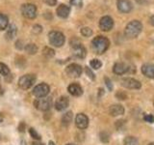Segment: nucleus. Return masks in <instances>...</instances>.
<instances>
[{
  "label": "nucleus",
  "mask_w": 154,
  "mask_h": 145,
  "mask_svg": "<svg viewBox=\"0 0 154 145\" xmlns=\"http://www.w3.org/2000/svg\"><path fill=\"white\" fill-rule=\"evenodd\" d=\"M110 46V41L104 36H96L91 41V47L96 54H103L108 50Z\"/></svg>",
  "instance_id": "obj_1"
},
{
  "label": "nucleus",
  "mask_w": 154,
  "mask_h": 145,
  "mask_svg": "<svg viewBox=\"0 0 154 145\" xmlns=\"http://www.w3.org/2000/svg\"><path fill=\"white\" fill-rule=\"evenodd\" d=\"M143 30V24L139 21H130L124 29V35L128 39L137 38Z\"/></svg>",
  "instance_id": "obj_2"
},
{
  "label": "nucleus",
  "mask_w": 154,
  "mask_h": 145,
  "mask_svg": "<svg viewBox=\"0 0 154 145\" xmlns=\"http://www.w3.org/2000/svg\"><path fill=\"white\" fill-rule=\"evenodd\" d=\"M70 47H72V50H73V55L79 59H84L87 55V51L85 47L82 45L81 42L78 39L73 38L70 41Z\"/></svg>",
  "instance_id": "obj_3"
},
{
  "label": "nucleus",
  "mask_w": 154,
  "mask_h": 145,
  "mask_svg": "<svg viewBox=\"0 0 154 145\" xmlns=\"http://www.w3.org/2000/svg\"><path fill=\"white\" fill-rule=\"evenodd\" d=\"M48 40H49V43L52 46H54L56 47H61L65 44L66 38L62 32L53 30L50 31L49 34H48Z\"/></svg>",
  "instance_id": "obj_4"
},
{
  "label": "nucleus",
  "mask_w": 154,
  "mask_h": 145,
  "mask_svg": "<svg viewBox=\"0 0 154 145\" xmlns=\"http://www.w3.org/2000/svg\"><path fill=\"white\" fill-rule=\"evenodd\" d=\"M21 14L24 18L28 19H34L37 17V7L34 4L25 3L20 8Z\"/></svg>",
  "instance_id": "obj_5"
},
{
  "label": "nucleus",
  "mask_w": 154,
  "mask_h": 145,
  "mask_svg": "<svg viewBox=\"0 0 154 145\" xmlns=\"http://www.w3.org/2000/svg\"><path fill=\"white\" fill-rule=\"evenodd\" d=\"M34 105L38 110L41 111H47L51 108L52 106V99L49 97H45V98H38L34 102Z\"/></svg>",
  "instance_id": "obj_6"
},
{
  "label": "nucleus",
  "mask_w": 154,
  "mask_h": 145,
  "mask_svg": "<svg viewBox=\"0 0 154 145\" xmlns=\"http://www.w3.org/2000/svg\"><path fill=\"white\" fill-rule=\"evenodd\" d=\"M36 82V76L35 75H24L18 79V86L21 89H29L34 85Z\"/></svg>",
  "instance_id": "obj_7"
},
{
  "label": "nucleus",
  "mask_w": 154,
  "mask_h": 145,
  "mask_svg": "<svg viewBox=\"0 0 154 145\" xmlns=\"http://www.w3.org/2000/svg\"><path fill=\"white\" fill-rule=\"evenodd\" d=\"M50 92V87L46 83H40L34 87L33 95L37 98H45Z\"/></svg>",
  "instance_id": "obj_8"
},
{
  "label": "nucleus",
  "mask_w": 154,
  "mask_h": 145,
  "mask_svg": "<svg viewBox=\"0 0 154 145\" xmlns=\"http://www.w3.org/2000/svg\"><path fill=\"white\" fill-rule=\"evenodd\" d=\"M66 72L70 77H79L83 72V69L80 65L76 64V63H72L66 68Z\"/></svg>",
  "instance_id": "obj_9"
},
{
  "label": "nucleus",
  "mask_w": 154,
  "mask_h": 145,
  "mask_svg": "<svg viewBox=\"0 0 154 145\" xmlns=\"http://www.w3.org/2000/svg\"><path fill=\"white\" fill-rule=\"evenodd\" d=\"M114 27V19L109 16H104L99 21V28L104 32L112 30Z\"/></svg>",
  "instance_id": "obj_10"
},
{
  "label": "nucleus",
  "mask_w": 154,
  "mask_h": 145,
  "mask_svg": "<svg viewBox=\"0 0 154 145\" xmlns=\"http://www.w3.org/2000/svg\"><path fill=\"white\" fill-rule=\"evenodd\" d=\"M75 125L80 130H85L89 126V118L84 113H78L75 117Z\"/></svg>",
  "instance_id": "obj_11"
},
{
  "label": "nucleus",
  "mask_w": 154,
  "mask_h": 145,
  "mask_svg": "<svg viewBox=\"0 0 154 145\" xmlns=\"http://www.w3.org/2000/svg\"><path fill=\"white\" fill-rule=\"evenodd\" d=\"M122 85L128 89H140L142 87L141 82L135 79H132V77L123 79L122 80Z\"/></svg>",
  "instance_id": "obj_12"
},
{
  "label": "nucleus",
  "mask_w": 154,
  "mask_h": 145,
  "mask_svg": "<svg viewBox=\"0 0 154 145\" xmlns=\"http://www.w3.org/2000/svg\"><path fill=\"white\" fill-rule=\"evenodd\" d=\"M117 7L119 12L124 14L131 12L133 9L131 0H117Z\"/></svg>",
  "instance_id": "obj_13"
},
{
  "label": "nucleus",
  "mask_w": 154,
  "mask_h": 145,
  "mask_svg": "<svg viewBox=\"0 0 154 145\" xmlns=\"http://www.w3.org/2000/svg\"><path fill=\"white\" fill-rule=\"evenodd\" d=\"M56 14H57V16L61 18H69V14H70V7L67 6L66 4H61L57 7Z\"/></svg>",
  "instance_id": "obj_14"
},
{
  "label": "nucleus",
  "mask_w": 154,
  "mask_h": 145,
  "mask_svg": "<svg viewBox=\"0 0 154 145\" xmlns=\"http://www.w3.org/2000/svg\"><path fill=\"white\" fill-rule=\"evenodd\" d=\"M69 105V99L65 96H62L60 98H58L56 103H55V108L58 111H63L66 108H67V106Z\"/></svg>",
  "instance_id": "obj_15"
},
{
  "label": "nucleus",
  "mask_w": 154,
  "mask_h": 145,
  "mask_svg": "<svg viewBox=\"0 0 154 145\" xmlns=\"http://www.w3.org/2000/svg\"><path fill=\"white\" fill-rule=\"evenodd\" d=\"M128 71H129V67L125 64V63H122V62L116 63L113 67V72L116 75H119V76L124 75L125 72H127Z\"/></svg>",
  "instance_id": "obj_16"
},
{
  "label": "nucleus",
  "mask_w": 154,
  "mask_h": 145,
  "mask_svg": "<svg viewBox=\"0 0 154 145\" xmlns=\"http://www.w3.org/2000/svg\"><path fill=\"white\" fill-rule=\"evenodd\" d=\"M67 91L69 92V94L74 97H80L83 94V88L78 83H71L67 87Z\"/></svg>",
  "instance_id": "obj_17"
},
{
  "label": "nucleus",
  "mask_w": 154,
  "mask_h": 145,
  "mask_svg": "<svg viewBox=\"0 0 154 145\" xmlns=\"http://www.w3.org/2000/svg\"><path fill=\"white\" fill-rule=\"evenodd\" d=\"M141 70L144 76L148 77V79H154V65L146 63L142 66Z\"/></svg>",
  "instance_id": "obj_18"
},
{
  "label": "nucleus",
  "mask_w": 154,
  "mask_h": 145,
  "mask_svg": "<svg viewBox=\"0 0 154 145\" xmlns=\"http://www.w3.org/2000/svg\"><path fill=\"white\" fill-rule=\"evenodd\" d=\"M109 113L111 116H114V117L122 115L124 113V108L122 105H113L110 106Z\"/></svg>",
  "instance_id": "obj_19"
},
{
  "label": "nucleus",
  "mask_w": 154,
  "mask_h": 145,
  "mask_svg": "<svg viewBox=\"0 0 154 145\" xmlns=\"http://www.w3.org/2000/svg\"><path fill=\"white\" fill-rule=\"evenodd\" d=\"M17 28L14 24H10L8 28L6 29V34H5V37H6V40L11 41L17 36Z\"/></svg>",
  "instance_id": "obj_20"
},
{
  "label": "nucleus",
  "mask_w": 154,
  "mask_h": 145,
  "mask_svg": "<svg viewBox=\"0 0 154 145\" xmlns=\"http://www.w3.org/2000/svg\"><path fill=\"white\" fill-rule=\"evenodd\" d=\"M72 117H73V115H72L71 111H67V112H66L64 115L62 116V124H63V126H65V127L69 126V124L71 123V121H72Z\"/></svg>",
  "instance_id": "obj_21"
},
{
  "label": "nucleus",
  "mask_w": 154,
  "mask_h": 145,
  "mask_svg": "<svg viewBox=\"0 0 154 145\" xmlns=\"http://www.w3.org/2000/svg\"><path fill=\"white\" fill-rule=\"evenodd\" d=\"M9 26V18L2 13H0V30H5Z\"/></svg>",
  "instance_id": "obj_22"
},
{
  "label": "nucleus",
  "mask_w": 154,
  "mask_h": 145,
  "mask_svg": "<svg viewBox=\"0 0 154 145\" xmlns=\"http://www.w3.org/2000/svg\"><path fill=\"white\" fill-rule=\"evenodd\" d=\"M24 50H25V51L28 53V54L34 55L38 52V47L35 45V44H28V45L24 47Z\"/></svg>",
  "instance_id": "obj_23"
},
{
  "label": "nucleus",
  "mask_w": 154,
  "mask_h": 145,
  "mask_svg": "<svg viewBox=\"0 0 154 145\" xmlns=\"http://www.w3.org/2000/svg\"><path fill=\"white\" fill-rule=\"evenodd\" d=\"M42 54L45 58H47V59H50V58H52L55 55V51L49 47H45L42 50Z\"/></svg>",
  "instance_id": "obj_24"
},
{
  "label": "nucleus",
  "mask_w": 154,
  "mask_h": 145,
  "mask_svg": "<svg viewBox=\"0 0 154 145\" xmlns=\"http://www.w3.org/2000/svg\"><path fill=\"white\" fill-rule=\"evenodd\" d=\"M10 74H11V71H10L9 67L4 63H0V75L3 76H8Z\"/></svg>",
  "instance_id": "obj_25"
},
{
  "label": "nucleus",
  "mask_w": 154,
  "mask_h": 145,
  "mask_svg": "<svg viewBox=\"0 0 154 145\" xmlns=\"http://www.w3.org/2000/svg\"><path fill=\"white\" fill-rule=\"evenodd\" d=\"M123 144L124 145H140L138 139L136 137H125L124 141H123Z\"/></svg>",
  "instance_id": "obj_26"
},
{
  "label": "nucleus",
  "mask_w": 154,
  "mask_h": 145,
  "mask_svg": "<svg viewBox=\"0 0 154 145\" xmlns=\"http://www.w3.org/2000/svg\"><path fill=\"white\" fill-rule=\"evenodd\" d=\"M90 66L94 70H98L99 68L102 66V62L98 59H91L90 61Z\"/></svg>",
  "instance_id": "obj_27"
},
{
  "label": "nucleus",
  "mask_w": 154,
  "mask_h": 145,
  "mask_svg": "<svg viewBox=\"0 0 154 145\" xmlns=\"http://www.w3.org/2000/svg\"><path fill=\"white\" fill-rule=\"evenodd\" d=\"M81 34L84 37H91L93 35V30L90 27H83L81 29Z\"/></svg>",
  "instance_id": "obj_28"
},
{
  "label": "nucleus",
  "mask_w": 154,
  "mask_h": 145,
  "mask_svg": "<svg viewBox=\"0 0 154 145\" xmlns=\"http://www.w3.org/2000/svg\"><path fill=\"white\" fill-rule=\"evenodd\" d=\"M29 134H30L31 137L34 138L35 140H38H38L41 139V135L37 133V130L34 129V128H30V129H29Z\"/></svg>",
  "instance_id": "obj_29"
},
{
  "label": "nucleus",
  "mask_w": 154,
  "mask_h": 145,
  "mask_svg": "<svg viewBox=\"0 0 154 145\" xmlns=\"http://www.w3.org/2000/svg\"><path fill=\"white\" fill-rule=\"evenodd\" d=\"M99 137H100V140L102 142H104V143L109 142V140H110V134L107 132H101L100 134H99Z\"/></svg>",
  "instance_id": "obj_30"
},
{
  "label": "nucleus",
  "mask_w": 154,
  "mask_h": 145,
  "mask_svg": "<svg viewBox=\"0 0 154 145\" xmlns=\"http://www.w3.org/2000/svg\"><path fill=\"white\" fill-rule=\"evenodd\" d=\"M42 25H40V24H35L33 27H32V32L34 33V34H40V33H42Z\"/></svg>",
  "instance_id": "obj_31"
},
{
  "label": "nucleus",
  "mask_w": 154,
  "mask_h": 145,
  "mask_svg": "<svg viewBox=\"0 0 154 145\" xmlns=\"http://www.w3.org/2000/svg\"><path fill=\"white\" fill-rule=\"evenodd\" d=\"M85 72H86V75L88 76L91 80H94V79H95V76H94V74L93 71H91L89 67H86Z\"/></svg>",
  "instance_id": "obj_32"
},
{
  "label": "nucleus",
  "mask_w": 154,
  "mask_h": 145,
  "mask_svg": "<svg viewBox=\"0 0 154 145\" xmlns=\"http://www.w3.org/2000/svg\"><path fill=\"white\" fill-rule=\"evenodd\" d=\"M143 120L146 121V122H148V123H153L154 122V116L152 114H144Z\"/></svg>",
  "instance_id": "obj_33"
},
{
  "label": "nucleus",
  "mask_w": 154,
  "mask_h": 145,
  "mask_svg": "<svg viewBox=\"0 0 154 145\" xmlns=\"http://www.w3.org/2000/svg\"><path fill=\"white\" fill-rule=\"evenodd\" d=\"M70 5L75 7H82L83 5V0H70Z\"/></svg>",
  "instance_id": "obj_34"
},
{
  "label": "nucleus",
  "mask_w": 154,
  "mask_h": 145,
  "mask_svg": "<svg viewBox=\"0 0 154 145\" xmlns=\"http://www.w3.org/2000/svg\"><path fill=\"white\" fill-rule=\"evenodd\" d=\"M116 97L119 99V100H126L127 98V95L124 93L122 91H119L117 94H116Z\"/></svg>",
  "instance_id": "obj_35"
},
{
  "label": "nucleus",
  "mask_w": 154,
  "mask_h": 145,
  "mask_svg": "<svg viewBox=\"0 0 154 145\" xmlns=\"http://www.w3.org/2000/svg\"><path fill=\"white\" fill-rule=\"evenodd\" d=\"M104 80H105V84H106V86H107V88L110 91H112L113 90V83H112V81H111L110 79H109V77H107V76L105 77Z\"/></svg>",
  "instance_id": "obj_36"
},
{
  "label": "nucleus",
  "mask_w": 154,
  "mask_h": 145,
  "mask_svg": "<svg viewBox=\"0 0 154 145\" xmlns=\"http://www.w3.org/2000/svg\"><path fill=\"white\" fill-rule=\"evenodd\" d=\"M18 132L19 133H24L25 132V123L24 122H20L18 125Z\"/></svg>",
  "instance_id": "obj_37"
},
{
  "label": "nucleus",
  "mask_w": 154,
  "mask_h": 145,
  "mask_svg": "<svg viewBox=\"0 0 154 145\" xmlns=\"http://www.w3.org/2000/svg\"><path fill=\"white\" fill-rule=\"evenodd\" d=\"M43 2L48 6H55L57 4V0H43Z\"/></svg>",
  "instance_id": "obj_38"
},
{
  "label": "nucleus",
  "mask_w": 154,
  "mask_h": 145,
  "mask_svg": "<svg viewBox=\"0 0 154 145\" xmlns=\"http://www.w3.org/2000/svg\"><path fill=\"white\" fill-rule=\"evenodd\" d=\"M16 47L17 48V50H22V48H23V43L20 40L17 41L16 42Z\"/></svg>",
  "instance_id": "obj_39"
},
{
  "label": "nucleus",
  "mask_w": 154,
  "mask_h": 145,
  "mask_svg": "<svg viewBox=\"0 0 154 145\" xmlns=\"http://www.w3.org/2000/svg\"><path fill=\"white\" fill-rule=\"evenodd\" d=\"M43 17H45V18H46V19H52V14L50 12H45L43 14Z\"/></svg>",
  "instance_id": "obj_40"
},
{
  "label": "nucleus",
  "mask_w": 154,
  "mask_h": 145,
  "mask_svg": "<svg viewBox=\"0 0 154 145\" xmlns=\"http://www.w3.org/2000/svg\"><path fill=\"white\" fill-rule=\"evenodd\" d=\"M149 1H150V0H136V2L141 5H146L149 3Z\"/></svg>",
  "instance_id": "obj_41"
},
{
  "label": "nucleus",
  "mask_w": 154,
  "mask_h": 145,
  "mask_svg": "<svg viewBox=\"0 0 154 145\" xmlns=\"http://www.w3.org/2000/svg\"><path fill=\"white\" fill-rule=\"evenodd\" d=\"M149 22H150V24L152 26H154V14L150 18V19H149Z\"/></svg>",
  "instance_id": "obj_42"
},
{
  "label": "nucleus",
  "mask_w": 154,
  "mask_h": 145,
  "mask_svg": "<svg viewBox=\"0 0 154 145\" xmlns=\"http://www.w3.org/2000/svg\"><path fill=\"white\" fill-rule=\"evenodd\" d=\"M31 145H43V144L41 143V142H38V141H34V142L31 143Z\"/></svg>",
  "instance_id": "obj_43"
},
{
  "label": "nucleus",
  "mask_w": 154,
  "mask_h": 145,
  "mask_svg": "<svg viewBox=\"0 0 154 145\" xmlns=\"http://www.w3.org/2000/svg\"><path fill=\"white\" fill-rule=\"evenodd\" d=\"M103 91H104L103 89H101V88L99 89V97H100L101 95H103V94H104V92H103Z\"/></svg>",
  "instance_id": "obj_44"
},
{
  "label": "nucleus",
  "mask_w": 154,
  "mask_h": 145,
  "mask_svg": "<svg viewBox=\"0 0 154 145\" xmlns=\"http://www.w3.org/2000/svg\"><path fill=\"white\" fill-rule=\"evenodd\" d=\"M20 144H21V145H26V141H25V140H24V139H21Z\"/></svg>",
  "instance_id": "obj_45"
},
{
  "label": "nucleus",
  "mask_w": 154,
  "mask_h": 145,
  "mask_svg": "<svg viewBox=\"0 0 154 145\" xmlns=\"http://www.w3.org/2000/svg\"><path fill=\"white\" fill-rule=\"evenodd\" d=\"M48 145H56V144L53 141H49V142H48Z\"/></svg>",
  "instance_id": "obj_46"
},
{
  "label": "nucleus",
  "mask_w": 154,
  "mask_h": 145,
  "mask_svg": "<svg viewBox=\"0 0 154 145\" xmlns=\"http://www.w3.org/2000/svg\"><path fill=\"white\" fill-rule=\"evenodd\" d=\"M66 145H75V144H72V143H69V144H66Z\"/></svg>",
  "instance_id": "obj_47"
},
{
  "label": "nucleus",
  "mask_w": 154,
  "mask_h": 145,
  "mask_svg": "<svg viewBox=\"0 0 154 145\" xmlns=\"http://www.w3.org/2000/svg\"><path fill=\"white\" fill-rule=\"evenodd\" d=\"M148 145H154V142H152V143H149Z\"/></svg>",
  "instance_id": "obj_48"
},
{
  "label": "nucleus",
  "mask_w": 154,
  "mask_h": 145,
  "mask_svg": "<svg viewBox=\"0 0 154 145\" xmlns=\"http://www.w3.org/2000/svg\"><path fill=\"white\" fill-rule=\"evenodd\" d=\"M0 139H1V135H0Z\"/></svg>",
  "instance_id": "obj_49"
},
{
  "label": "nucleus",
  "mask_w": 154,
  "mask_h": 145,
  "mask_svg": "<svg viewBox=\"0 0 154 145\" xmlns=\"http://www.w3.org/2000/svg\"><path fill=\"white\" fill-rule=\"evenodd\" d=\"M153 105H154V101H153Z\"/></svg>",
  "instance_id": "obj_50"
}]
</instances>
